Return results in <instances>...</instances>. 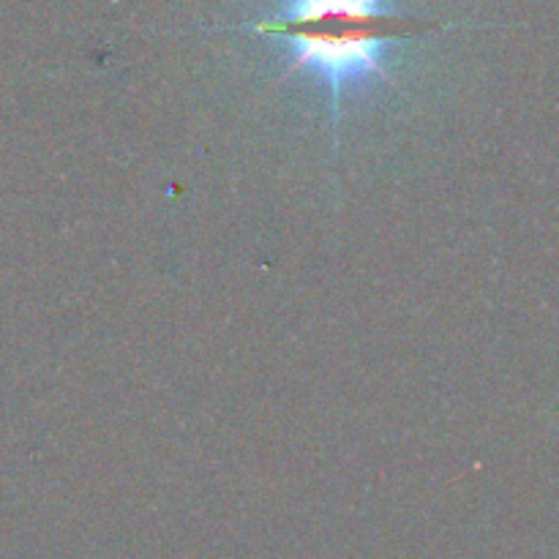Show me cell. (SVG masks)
I'll return each instance as SVG.
<instances>
[{
    "mask_svg": "<svg viewBox=\"0 0 559 559\" xmlns=\"http://www.w3.org/2000/svg\"><path fill=\"white\" fill-rule=\"evenodd\" d=\"M424 22L429 20L404 14L396 3L295 0L246 27L287 41L289 58L282 82L295 71H311L325 82L331 91L333 126H338L347 87L369 76L393 82V74L388 71V49L399 38L413 36L415 25Z\"/></svg>",
    "mask_w": 559,
    "mask_h": 559,
    "instance_id": "1",
    "label": "cell"
}]
</instances>
